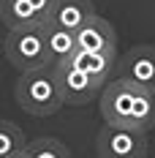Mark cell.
<instances>
[{
	"mask_svg": "<svg viewBox=\"0 0 155 158\" xmlns=\"http://www.w3.org/2000/svg\"><path fill=\"white\" fill-rule=\"evenodd\" d=\"M52 68H55V77H57V87H60L63 104H71V106L90 104L95 95L101 93V87H104L98 79H93L84 71H79L76 65H71L68 60L52 63Z\"/></svg>",
	"mask_w": 155,
	"mask_h": 158,
	"instance_id": "5b68a950",
	"label": "cell"
},
{
	"mask_svg": "<svg viewBox=\"0 0 155 158\" xmlns=\"http://www.w3.org/2000/svg\"><path fill=\"white\" fill-rule=\"evenodd\" d=\"M90 14H95L93 0H55L49 22L52 25H60L65 30H76Z\"/></svg>",
	"mask_w": 155,
	"mask_h": 158,
	"instance_id": "9c48e42d",
	"label": "cell"
},
{
	"mask_svg": "<svg viewBox=\"0 0 155 158\" xmlns=\"http://www.w3.org/2000/svg\"><path fill=\"white\" fill-rule=\"evenodd\" d=\"M41 33H44V47H47L49 63H60V60H65V57L76 49L74 30H65L60 25L44 22V25H41Z\"/></svg>",
	"mask_w": 155,
	"mask_h": 158,
	"instance_id": "30bf717a",
	"label": "cell"
},
{
	"mask_svg": "<svg viewBox=\"0 0 155 158\" xmlns=\"http://www.w3.org/2000/svg\"><path fill=\"white\" fill-rule=\"evenodd\" d=\"M22 158H71V150L55 136H38L33 142H25Z\"/></svg>",
	"mask_w": 155,
	"mask_h": 158,
	"instance_id": "7c38bea8",
	"label": "cell"
},
{
	"mask_svg": "<svg viewBox=\"0 0 155 158\" xmlns=\"http://www.w3.org/2000/svg\"><path fill=\"white\" fill-rule=\"evenodd\" d=\"M3 49H6L8 63L14 65L16 71H30V68H41V65L49 63L41 25L8 30V35H6V47Z\"/></svg>",
	"mask_w": 155,
	"mask_h": 158,
	"instance_id": "3957f363",
	"label": "cell"
},
{
	"mask_svg": "<svg viewBox=\"0 0 155 158\" xmlns=\"http://www.w3.org/2000/svg\"><path fill=\"white\" fill-rule=\"evenodd\" d=\"M98 158H144L147 156V134L125 126H104L95 136Z\"/></svg>",
	"mask_w": 155,
	"mask_h": 158,
	"instance_id": "277c9868",
	"label": "cell"
},
{
	"mask_svg": "<svg viewBox=\"0 0 155 158\" xmlns=\"http://www.w3.org/2000/svg\"><path fill=\"white\" fill-rule=\"evenodd\" d=\"M74 41L79 49H93V52H117V35L114 27L109 25L104 16L90 14L76 30H74Z\"/></svg>",
	"mask_w": 155,
	"mask_h": 158,
	"instance_id": "52a82bcc",
	"label": "cell"
},
{
	"mask_svg": "<svg viewBox=\"0 0 155 158\" xmlns=\"http://www.w3.org/2000/svg\"><path fill=\"white\" fill-rule=\"evenodd\" d=\"M14 95H16V104L33 117H49V114H55L65 106L52 63L41 65V68L22 71Z\"/></svg>",
	"mask_w": 155,
	"mask_h": 158,
	"instance_id": "7a4b0ae2",
	"label": "cell"
},
{
	"mask_svg": "<svg viewBox=\"0 0 155 158\" xmlns=\"http://www.w3.org/2000/svg\"><path fill=\"white\" fill-rule=\"evenodd\" d=\"M25 134L11 120H0V158H22Z\"/></svg>",
	"mask_w": 155,
	"mask_h": 158,
	"instance_id": "4fadbf2b",
	"label": "cell"
},
{
	"mask_svg": "<svg viewBox=\"0 0 155 158\" xmlns=\"http://www.w3.org/2000/svg\"><path fill=\"white\" fill-rule=\"evenodd\" d=\"M114 74L155 90V47L153 44H139V47L128 49L123 57H117Z\"/></svg>",
	"mask_w": 155,
	"mask_h": 158,
	"instance_id": "8992f818",
	"label": "cell"
},
{
	"mask_svg": "<svg viewBox=\"0 0 155 158\" xmlns=\"http://www.w3.org/2000/svg\"><path fill=\"white\" fill-rule=\"evenodd\" d=\"M101 114L109 126H125L150 134L155 128V90L114 77L101 87Z\"/></svg>",
	"mask_w": 155,
	"mask_h": 158,
	"instance_id": "6da1fadb",
	"label": "cell"
},
{
	"mask_svg": "<svg viewBox=\"0 0 155 158\" xmlns=\"http://www.w3.org/2000/svg\"><path fill=\"white\" fill-rule=\"evenodd\" d=\"M0 19L8 30L44 25V19L38 16V11H35V6L30 0H0Z\"/></svg>",
	"mask_w": 155,
	"mask_h": 158,
	"instance_id": "8fae6325",
	"label": "cell"
},
{
	"mask_svg": "<svg viewBox=\"0 0 155 158\" xmlns=\"http://www.w3.org/2000/svg\"><path fill=\"white\" fill-rule=\"evenodd\" d=\"M71 65H76L79 71L90 74L93 79H98L101 85H106L114 77V63H117V52H93V49H74L68 57Z\"/></svg>",
	"mask_w": 155,
	"mask_h": 158,
	"instance_id": "ba28073f",
	"label": "cell"
}]
</instances>
